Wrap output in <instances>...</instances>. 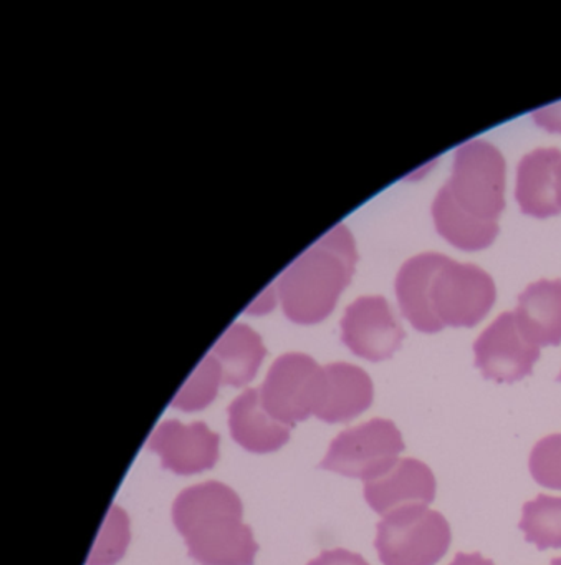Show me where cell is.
I'll list each match as a JSON object with an SVG mask.
<instances>
[{
    "instance_id": "3957f363",
    "label": "cell",
    "mask_w": 561,
    "mask_h": 565,
    "mask_svg": "<svg viewBox=\"0 0 561 565\" xmlns=\"http://www.w3.org/2000/svg\"><path fill=\"white\" fill-rule=\"evenodd\" d=\"M242 515L239 495L217 481L184 489L173 504L174 525L199 565H253L259 545Z\"/></svg>"
},
{
    "instance_id": "5b68a950",
    "label": "cell",
    "mask_w": 561,
    "mask_h": 565,
    "mask_svg": "<svg viewBox=\"0 0 561 565\" xmlns=\"http://www.w3.org/2000/svg\"><path fill=\"white\" fill-rule=\"evenodd\" d=\"M376 531L375 547L382 565H435L451 547L447 519L424 504L389 512Z\"/></svg>"
},
{
    "instance_id": "7402d4cb",
    "label": "cell",
    "mask_w": 561,
    "mask_h": 565,
    "mask_svg": "<svg viewBox=\"0 0 561 565\" xmlns=\"http://www.w3.org/2000/svg\"><path fill=\"white\" fill-rule=\"evenodd\" d=\"M533 118L538 127L553 131V134H561V102L547 108H540L535 111Z\"/></svg>"
},
{
    "instance_id": "6da1fadb",
    "label": "cell",
    "mask_w": 561,
    "mask_h": 565,
    "mask_svg": "<svg viewBox=\"0 0 561 565\" xmlns=\"http://www.w3.org/2000/svg\"><path fill=\"white\" fill-rule=\"evenodd\" d=\"M402 316L422 333L445 327H475L487 317L497 290L490 274L444 254L424 253L406 260L396 277Z\"/></svg>"
},
{
    "instance_id": "d6986e66",
    "label": "cell",
    "mask_w": 561,
    "mask_h": 565,
    "mask_svg": "<svg viewBox=\"0 0 561 565\" xmlns=\"http://www.w3.org/2000/svg\"><path fill=\"white\" fill-rule=\"evenodd\" d=\"M130 542V529H128L127 514L120 508L114 505L110 509L104 529L94 545L88 565H114L125 554Z\"/></svg>"
},
{
    "instance_id": "603a6c76",
    "label": "cell",
    "mask_w": 561,
    "mask_h": 565,
    "mask_svg": "<svg viewBox=\"0 0 561 565\" xmlns=\"http://www.w3.org/2000/svg\"><path fill=\"white\" fill-rule=\"evenodd\" d=\"M279 299L277 296L276 287H267L252 303H250L249 313H257V316H262V313L269 312L276 307V300Z\"/></svg>"
},
{
    "instance_id": "cb8c5ba5",
    "label": "cell",
    "mask_w": 561,
    "mask_h": 565,
    "mask_svg": "<svg viewBox=\"0 0 561 565\" xmlns=\"http://www.w3.org/2000/svg\"><path fill=\"white\" fill-rule=\"evenodd\" d=\"M449 565H495L490 558L482 557L478 552H472V554H465V552H458L455 554L454 561Z\"/></svg>"
},
{
    "instance_id": "d4e9b609",
    "label": "cell",
    "mask_w": 561,
    "mask_h": 565,
    "mask_svg": "<svg viewBox=\"0 0 561 565\" xmlns=\"http://www.w3.org/2000/svg\"><path fill=\"white\" fill-rule=\"evenodd\" d=\"M557 198H558V206H560V210H561V161H560V164H558V171H557Z\"/></svg>"
},
{
    "instance_id": "8fae6325",
    "label": "cell",
    "mask_w": 561,
    "mask_h": 565,
    "mask_svg": "<svg viewBox=\"0 0 561 565\" xmlns=\"http://www.w3.org/2000/svg\"><path fill=\"white\" fill-rule=\"evenodd\" d=\"M375 386L365 370L352 363L322 366L313 415L326 423H348L373 405Z\"/></svg>"
},
{
    "instance_id": "44dd1931",
    "label": "cell",
    "mask_w": 561,
    "mask_h": 565,
    "mask_svg": "<svg viewBox=\"0 0 561 565\" xmlns=\"http://www.w3.org/2000/svg\"><path fill=\"white\" fill-rule=\"evenodd\" d=\"M309 565H369L365 558L355 552L346 551V548H332V551H323L319 557L309 562Z\"/></svg>"
},
{
    "instance_id": "4316f807",
    "label": "cell",
    "mask_w": 561,
    "mask_h": 565,
    "mask_svg": "<svg viewBox=\"0 0 561 565\" xmlns=\"http://www.w3.org/2000/svg\"><path fill=\"white\" fill-rule=\"evenodd\" d=\"M557 380H558V382H560V383H561V373H560V375H558V379H557Z\"/></svg>"
},
{
    "instance_id": "5bb4252c",
    "label": "cell",
    "mask_w": 561,
    "mask_h": 565,
    "mask_svg": "<svg viewBox=\"0 0 561 565\" xmlns=\"http://www.w3.org/2000/svg\"><path fill=\"white\" fill-rule=\"evenodd\" d=\"M229 428L233 438L250 452H272L290 439V428L277 422L263 406L260 392L246 390L229 405Z\"/></svg>"
},
{
    "instance_id": "9a60e30c",
    "label": "cell",
    "mask_w": 561,
    "mask_h": 565,
    "mask_svg": "<svg viewBox=\"0 0 561 565\" xmlns=\"http://www.w3.org/2000/svg\"><path fill=\"white\" fill-rule=\"evenodd\" d=\"M515 319L521 333L538 347L561 343V280H538L518 296Z\"/></svg>"
},
{
    "instance_id": "e0dca14e",
    "label": "cell",
    "mask_w": 561,
    "mask_h": 565,
    "mask_svg": "<svg viewBox=\"0 0 561 565\" xmlns=\"http://www.w3.org/2000/svg\"><path fill=\"white\" fill-rule=\"evenodd\" d=\"M518 529L525 541L537 545L538 551L561 548V498L538 494L525 502Z\"/></svg>"
},
{
    "instance_id": "8992f818",
    "label": "cell",
    "mask_w": 561,
    "mask_h": 565,
    "mask_svg": "<svg viewBox=\"0 0 561 565\" xmlns=\"http://www.w3.org/2000/svg\"><path fill=\"white\" fill-rule=\"evenodd\" d=\"M404 449L401 431L391 419L373 418L339 433L320 468L346 478L373 481L395 468Z\"/></svg>"
},
{
    "instance_id": "484cf974",
    "label": "cell",
    "mask_w": 561,
    "mask_h": 565,
    "mask_svg": "<svg viewBox=\"0 0 561 565\" xmlns=\"http://www.w3.org/2000/svg\"><path fill=\"white\" fill-rule=\"evenodd\" d=\"M550 565H561V557L553 558V561H551Z\"/></svg>"
},
{
    "instance_id": "52a82bcc",
    "label": "cell",
    "mask_w": 561,
    "mask_h": 565,
    "mask_svg": "<svg viewBox=\"0 0 561 565\" xmlns=\"http://www.w3.org/2000/svg\"><path fill=\"white\" fill-rule=\"evenodd\" d=\"M322 366L305 353H285L270 366L260 398L270 416L287 426L313 415Z\"/></svg>"
},
{
    "instance_id": "277c9868",
    "label": "cell",
    "mask_w": 561,
    "mask_h": 565,
    "mask_svg": "<svg viewBox=\"0 0 561 565\" xmlns=\"http://www.w3.org/2000/svg\"><path fill=\"white\" fill-rule=\"evenodd\" d=\"M356 260L355 239L345 224L333 227L296 257L276 287L287 319L302 326L325 320L352 282Z\"/></svg>"
},
{
    "instance_id": "ba28073f",
    "label": "cell",
    "mask_w": 561,
    "mask_h": 565,
    "mask_svg": "<svg viewBox=\"0 0 561 565\" xmlns=\"http://www.w3.org/2000/svg\"><path fill=\"white\" fill-rule=\"evenodd\" d=\"M475 366L484 379L515 383L531 375L540 347L521 333L514 312L500 313L474 343Z\"/></svg>"
},
{
    "instance_id": "7c38bea8",
    "label": "cell",
    "mask_w": 561,
    "mask_h": 565,
    "mask_svg": "<svg viewBox=\"0 0 561 565\" xmlns=\"http://www.w3.org/2000/svg\"><path fill=\"white\" fill-rule=\"evenodd\" d=\"M434 472L416 458L399 459L386 475L365 482V499L376 514L386 515L411 504L429 505L435 499Z\"/></svg>"
},
{
    "instance_id": "2e32d148",
    "label": "cell",
    "mask_w": 561,
    "mask_h": 565,
    "mask_svg": "<svg viewBox=\"0 0 561 565\" xmlns=\"http://www.w3.org/2000/svg\"><path fill=\"white\" fill-rule=\"evenodd\" d=\"M211 355L223 370L224 383L240 388L256 379L267 350L256 330L244 323H236L217 340Z\"/></svg>"
},
{
    "instance_id": "30bf717a",
    "label": "cell",
    "mask_w": 561,
    "mask_h": 565,
    "mask_svg": "<svg viewBox=\"0 0 561 565\" xmlns=\"http://www.w3.org/2000/svg\"><path fill=\"white\" fill-rule=\"evenodd\" d=\"M148 448L158 452L164 469L176 475H194L213 468L219 458V435L206 423L183 425L176 419L163 422L150 436Z\"/></svg>"
},
{
    "instance_id": "4fadbf2b",
    "label": "cell",
    "mask_w": 561,
    "mask_h": 565,
    "mask_svg": "<svg viewBox=\"0 0 561 565\" xmlns=\"http://www.w3.org/2000/svg\"><path fill=\"white\" fill-rule=\"evenodd\" d=\"M561 151L538 148L521 158L517 170L515 198L528 216L550 217L560 214L557 198V171Z\"/></svg>"
},
{
    "instance_id": "ffe728a7",
    "label": "cell",
    "mask_w": 561,
    "mask_h": 565,
    "mask_svg": "<svg viewBox=\"0 0 561 565\" xmlns=\"http://www.w3.org/2000/svg\"><path fill=\"white\" fill-rule=\"evenodd\" d=\"M528 466L537 484L561 491V433L540 439L531 449Z\"/></svg>"
},
{
    "instance_id": "ac0fdd59",
    "label": "cell",
    "mask_w": 561,
    "mask_h": 565,
    "mask_svg": "<svg viewBox=\"0 0 561 565\" xmlns=\"http://www.w3.org/2000/svg\"><path fill=\"white\" fill-rule=\"evenodd\" d=\"M220 383H224L223 370L213 355H207L181 386L171 406L186 413L206 408L216 398Z\"/></svg>"
},
{
    "instance_id": "9c48e42d",
    "label": "cell",
    "mask_w": 561,
    "mask_h": 565,
    "mask_svg": "<svg viewBox=\"0 0 561 565\" xmlns=\"http://www.w3.org/2000/svg\"><path fill=\"white\" fill-rule=\"evenodd\" d=\"M339 326L342 342L356 356L369 362L391 359L406 337L388 300L381 296L359 297L349 303Z\"/></svg>"
},
{
    "instance_id": "7a4b0ae2",
    "label": "cell",
    "mask_w": 561,
    "mask_h": 565,
    "mask_svg": "<svg viewBox=\"0 0 561 565\" xmlns=\"http://www.w3.org/2000/svg\"><path fill=\"white\" fill-rule=\"evenodd\" d=\"M504 210V154L484 140L461 145L451 178L432 203L435 230L458 249H485L497 237Z\"/></svg>"
}]
</instances>
